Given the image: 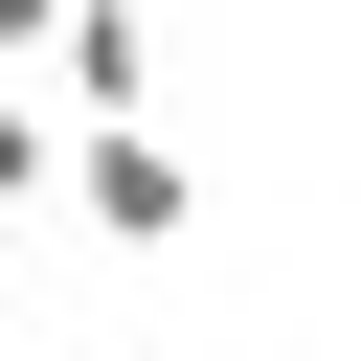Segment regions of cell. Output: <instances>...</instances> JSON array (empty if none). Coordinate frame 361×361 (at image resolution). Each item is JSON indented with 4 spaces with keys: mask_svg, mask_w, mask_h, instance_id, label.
Segmentation results:
<instances>
[{
    "mask_svg": "<svg viewBox=\"0 0 361 361\" xmlns=\"http://www.w3.org/2000/svg\"><path fill=\"white\" fill-rule=\"evenodd\" d=\"M68 203H90L113 248H180V226H203V180H180V135H158V113H135V135H68Z\"/></svg>",
    "mask_w": 361,
    "mask_h": 361,
    "instance_id": "obj_1",
    "label": "cell"
},
{
    "mask_svg": "<svg viewBox=\"0 0 361 361\" xmlns=\"http://www.w3.org/2000/svg\"><path fill=\"white\" fill-rule=\"evenodd\" d=\"M45 68H68V113H90V135H135V113H158V0H68V23H45Z\"/></svg>",
    "mask_w": 361,
    "mask_h": 361,
    "instance_id": "obj_2",
    "label": "cell"
},
{
    "mask_svg": "<svg viewBox=\"0 0 361 361\" xmlns=\"http://www.w3.org/2000/svg\"><path fill=\"white\" fill-rule=\"evenodd\" d=\"M45 180H68V135H45V113H23V90H0V226H23V203H45Z\"/></svg>",
    "mask_w": 361,
    "mask_h": 361,
    "instance_id": "obj_3",
    "label": "cell"
}]
</instances>
